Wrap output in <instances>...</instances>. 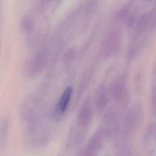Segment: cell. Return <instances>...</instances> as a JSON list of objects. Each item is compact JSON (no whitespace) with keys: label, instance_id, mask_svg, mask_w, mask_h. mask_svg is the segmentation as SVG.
I'll use <instances>...</instances> for the list:
<instances>
[{"label":"cell","instance_id":"obj_6","mask_svg":"<svg viewBox=\"0 0 156 156\" xmlns=\"http://www.w3.org/2000/svg\"><path fill=\"white\" fill-rule=\"evenodd\" d=\"M73 93V87L68 86L63 91L55 107L53 116L55 119H60L68 108Z\"/></svg>","mask_w":156,"mask_h":156},{"label":"cell","instance_id":"obj_9","mask_svg":"<svg viewBox=\"0 0 156 156\" xmlns=\"http://www.w3.org/2000/svg\"><path fill=\"white\" fill-rule=\"evenodd\" d=\"M77 51L75 48H70L66 50L63 56V60L66 66L69 65L74 60Z\"/></svg>","mask_w":156,"mask_h":156},{"label":"cell","instance_id":"obj_1","mask_svg":"<svg viewBox=\"0 0 156 156\" xmlns=\"http://www.w3.org/2000/svg\"><path fill=\"white\" fill-rule=\"evenodd\" d=\"M122 42V31L119 26L110 27L102 40L100 46V55L104 58L115 55L119 51Z\"/></svg>","mask_w":156,"mask_h":156},{"label":"cell","instance_id":"obj_7","mask_svg":"<svg viewBox=\"0 0 156 156\" xmlns=\"http://www.w3.org/2000/svg\"><path fill=\"white\" fill-rule=\"evenodd\" d=\"M38 100L35 98L31 96L26 99L21 107V114L25 119H31L38 115L39 110Z\"/></svg>","mask_w":156,"mask_h":156},{"label":"cell","instance_id":"obj_11","mask_svg":"<svg viewBox=\"0 0 156 156\" xmlns=\"http://www.w3.org/2000/svg\"><path fill=\"white\" fill-rule=\"evenodd\" d=\"M151 103L152 110L153 112L156 114V89L155 90H154L152 93Z\"/></svg>","mask_w":156,"mask_h":156},{"label":"cell","instance_id":"obj_5","mask_svg":"<svg viewBox=\"0 0 156 156\" xmlns=\"http://www.w3.org/2000/svg\"><path fill=\"white\" fill-rule=\"evenodd\" d=\"M110 98V95L108 87L105 84L99 85L96 91L93 101V105L96 111L98 113H102L106 111Z\"/></svg>","mask_w":156,"mask_h":156},{"label":"cell","instance_id":"obj_8","mask_svg":"<svg viewBox=\"0 0 156 156\" xmlns=\"http://www.w3.org/2000/svg\"><path fill=\"white\" fill-rule=\"evenodd\" d=\"M20 26V29L24 33L29 34L34 30L35 28V22L30 15H25L21 18Z\"/></svg>","mask_w":156,"mask_h":156},{"label":"cell","instance_id":"obj_12","mask_svg":"<svg viewBox=\"0 0 156 156\" xmlns=\"http://www.w3.org/2000/svg\"><path fill=\"white\" fill-rule=\"evenodd\" d=\"M1 12H0V24H1Z\"/></svg>","mask_w":156,"mask_h":156},{"label":"cell","instance_id":"obj_4","mask_svg":"<svg viewBox=\"0 0 156 156\" xmlns=\"http://www.w3.org/2000/svg\"><path fill=\"white\" fill-rule=\"evenodd\" d=\"M94 108L93 101L90 98L84 100L77 114V121L80 126L85 127L90 123L93 116Z\"/></svg>","mask_w":156,"mask_h":156},{"label":"cell","instance_id":"obj_2","mask_svg":"<svg viewBox=\"0 0 156 156\" xmlns=\"http://www.w3.org/2000/svg\"><path fill=\"white\" fill-rule=\"evenodd\" d=\"M50 56L47 48L38 49L26 60L24 66V73L27 77H34L39 74L46 66Z\"/></svg>","mask_w":156,"mask_h":156},{"label":"cell","instance_id":"obj_10","mask_svg":"<svg viewBox=\"0 0 156 156\" xmlns=\"http://www.w3.org/2000/svg\"><path fill=\"white\" fill-rule=\"evenodd\" d=\"M152 30L156 29V4L154 5L151 11H149Z\"/></svg>","mask_w":156,"mask_h":156},{"label":"cell","instance_id":"obj_13","mask_svg":"<svg viewBox=\"0 0 156 156\" xmlns=\"http://www.w3.org/2000/svg\"><path fill=\"white\" fill-rule=\"evenodd\" d=\"M155 73H156V63H155Z\"/></svg>","mask_w":156,"mask_h":156},{"label":"cell","instance_id":"obj_3","mask_svg":"<svg viewBox=\"0 0 156 156\" xmlns=\"http://www.w3.org/2000/svg\"><path fill=\"white\" fill-rule=\"evenodd\" d=\"M110 97L119 105H124L128 98V90L126 77L119 75L108 87Z\"/></svg>","mask_w":156,"mask_h":156}]
</instances>
